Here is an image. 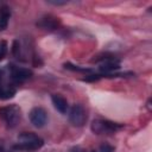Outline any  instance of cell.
<instances>
[{
    "instance_id": "obj_12",
    "label": "cell",
    "mask_w": 152,
    "mask_h": 152,
    "mask_svg": "<svg viewBox=\"0 0 152 152\" xmlns=\"http://www.w3.org/2000/svg\"><path fill=\"white\" fill-rule=\"evenodd\" d=\"M64 66L66 68V69H70V70H74V71H90L89 69H86V68H80L78 65H72V64H70V63H65L64 64Z\"/></svg>"
},
{
    "instance_id": "obj_6",
    "label": "cell",
    "mask_w": 152,
    "mask_h": 152,
    "mask_svg": "<svg viewBox=\"0 0 152 152\" xmlns=\"http://www.w3.org/2000/svg\"><path fill=\"white\" fill-rule=\"evenodd\" d=\"M10 66V72H11V77L14 82L17 83H21L26 80H28L32 76V71L30 69L26 68H21V66H17V65H8Z\"/></svg>"
},
{
    "instance_id": "obj_18",
    "label": "cell",
    "mask_w": 152,
    "mask_h": 152,
    "mask_svg": "<svg viewBox=\"0 0 152 152\" xmlns=\"http://www.w3.org/2000/svg\"><path fill=\"white\" fill-rule=\"evenodd\" d=\"M2 150V144H0V151Z\"/></svg>"
},
{
    "instance_id": "obj_15",
    "label": "cell",
    "mask_w": 152,
    "mask_h": 152,
    "mask_svg": "<svg viewBox=\"0 0 152 152\" xmlns=\"http://www.w3.org/2000/svg\"><path fill=\"white\" fill-rule=\"evenodd\" d=\"M99 78H101V75H89L84 77V81H97Z\"/></svg>"
},
{
    "instance_id": "obj_2",
    "label": "cell",
    "mask_w": 152,
    "mask_h": 152,
    "mask_svg": "<svg viewBox=\"0 0 152 152\" xmlns=\"http://www.w3.org/2000/svg\"><path fill=\"white\" fill-rule=\"evenodd\" d=\"M122 128V125L106 120V119H94L91 122V131L95 134H109Z\"/></svg>"
},
{
    "instance_id": "obj_11",
    "label": "cell",
    "mask_w": 152,
    "mask_h": 152,
    "mask_svg": "<svg viewBox=\"0 0 152 152\" xmlns=\"http://www.w3.org/2000/svg\"><path fill=\"white\" fill-rule=\"evenodd\" d=\"M10 17H11L10 8L7 6H1L0 7V31H4L7 27Z\"/></svg>"
},
{
    "instance_id": "obj_17",
    "label": "cell",
    "mask_w": 152,
    "mask_h": 152,
    "mask_svg": "<svg viewBox=\"0 0 152 152\" xmlns=\"http://www.w3.org/2000/svg\"><path fill=\"white\" fill-rule=\"evenodd\" d=\"M70 152H86L82 147H80V146H76V147H74V148H71L70 150Z\"/></svg>"
},
{
    "instance_id": "obj_4",
    "label": "cell",
    "mask_w": 152,
    "mask_h": 152,
    "mask_svg": "<svg viewBox=\"0 0 152 152\" xmlns=\"http://www.w3.org/2000/svg\"><path fill=\"white\" fill-rule=\"evenodd\" d=\"M69 121L76 127H81L87 121V113L82 104H74L69 112Z\"/></svg>"
},
{
    "instance_id": "obj_14",
    "label": "cell",
    "mask_w": 152,
    "mask_h": 152,
    "mask_svg": "<svg viewBox=\"0 0 152 152\" xmlns=\"http://www.w3.org/2000/svg\"><path fill=\"white\" fill-rule=\"evenodd\" d=\"M113 151H114V148L112 146L107 145V144L100 146V152H113Z\"/></svg>"
},
{
    "instance_id": "obj_16",
    "label": "cell",
    "mask_w": 152,
    "mask_h": 152,
    "mask_svg": "<svg viewBox=\"0 0 152 152\" xmlns=\"http://www.w3.org/2000/svg\"><path fill=\"white\" fill-rule=\"evenodd\" d=\"M49 4H52V5H65L66 1H52V0H48Z\"/></svg>"
},
{
    "instance_id": "obj_13",
    "label": "cell",
    "mask_w": 152,
    "mask_h": 152,
    "mask_svg": "<svg viewBox=\"0 0 152 152\" xmlns=\"http://www.w3.org/2000/svg\"><path fill=\"white\" fill-rule=\"evenodd\" d=\"M6 52H7V44L5 40H1L0 42V61L5 57Z\"/></svg>"
},
{
    "instance_id": "obj_7",
    "label": "cell",
    "mask_w": 152,
    "mask_h": 152,
    "mask_svg": "<svg viewBox=\"0 0 152 152\" xmlns=\"http://www.w3.org/2000/svg\"><path fill=\"white\" fill-rule=\"evenodd\" d=\"M37 26L44 30H56L59 26V19L53 15H45L37 21Z\"/></svg>"
},
{
    "instance_id": "obj_19",
    "label": "cell",
    "mask_w": 152,
    "mask_h": 152,
    "mask_svg": "<svg viewBox=\"0 0 152 152\" xmlns=\"http://www.w3.org/2000/svg\"><path fill=\"white\" fill-rule=\"evenodd\" d=\"M91 152H96V151H91Z\"/></svg>"
},
{
    "instance_id": "obj_5",
    "label": "cell",
    "mask_w": 152,
    "mask_h": 152,
    "mask_svg": "<svg viewBox=\"0 0 152 152\" xmlns=\"http://www.w3.org/2000/svg\"><path fill=\"white\" fill-rule=\"evenodd\" d=\"M28 118H30V121L31 124L37 127V128H42L45 126L46 121H48V114H46V110L42 107H34L30 110L28 113Z\"/></svg>"
},
{
    "instance_id": "obj_8",
    "label": "cell",
    "mask_w": 152,
    "mask_h": 152,
    "mask_svg": "<svg viewBox=\"0 0 152 152\" xmlns=\"http://www.w3.org/2000/svg\"><path fill=\"white\" fill-rule=\"evenodd\" d=\"M51 100H52V103H53L55 108L59 113H62V114L66 113V110H68V101H66L65 97H63L59 94H53L51 96Z\"/></svg>"
},
{
    "instance_id": "obj_1",
    "label": "cell",
    "mask_w": 152,
    "mask_h": 152,
    "mask_svg": "<svg viewBox=\"0 0 152 152\" xmlns=\"http://www.w3.org/2000/svg\"><path fill=\"white\" fill-rule=\"evenodd\" d=\"M44 145V140L34 133L24 132L18 135V142L12 146L13 150L19 151H36Z\"/></svg>"
},
{
    "instance_id": "obj_10",
    "label": "cell",
    "mask_w": 152,
    "mask_h": 152,
    "mask_svg": "<svg viewBox=\"0 0 152 152\" xmlns=\"http://www.w3.org/2000/svg\"><path fill=\"white\" fill-rule=\"evenodd\" d=\"M15 94V88L13 86H10L0 80V99L1 100H7L13 97Z\"/></svg>"
},
{
    "instance_id": "obj_3",
    "label": "cell",
    "mask_w": 152,
    "mask_h": 152,
    "mask_svg": "<svg viewBox=\"0 0 152 152\" xmlns=\"http://www.w3.org/2000/svg\"><path fill=\"white\" fill-rule=\"evenodd\" d=\"M0 116L7 125V127H15L20 121V109L17 104H10L0 108Z\"/></svg>"
},
{
    "instance_id": "obj_9",
    "label": "cell",
    "mask_w": 152,
    "mask_h": 152,
    "mask_svg": "<svg viewBox=\"0 0 152 152\" xmlns=\"http://www.w3.org/2000/svg\"><path fill=\"white\" fill-rule=\"evenodd\" d=\"M119 68H120V63L113 58H106L100 65V70L103 71L106 75H109L112 71L118 70Z\"/></svg>"
}]
</instances>
